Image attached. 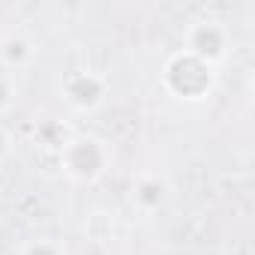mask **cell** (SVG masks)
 <instances>
[{"label":"cell","mask_w":255,"mask_h":255,"mask_svg":"<svg viewBox=\"0 0 255 255\" xmlns=\"http://www.w3.org/2000/svg\"><path fill=\"white\" fill-rule=\"evenodd\" d=\"M6 153V135H3V129H0V156Z\"/></svg>","instance_id":"cell-9"},{"label":"cell","mask_w":255,"mask_h":255,"mask_svg":"<svg viewBox=\"0 0 255 255\" xmlns=\"http://www.w3.org/2000/svg\"><path fill=\"white\" fill-rule=\"evenodd\" d=\"M21 255H66V249H63L57 240L42 237V240H30V243L24 246V252H21Z\"/></svg>","instance_id":"cell-7"},{"label":"cell","mask_w":255,"mask_h":255,"mask_svg":"<svg viewBox=\"0 0 255 255\" xmlns=\"http://www.w3.org/2000/svg\"><path fill=\"white\" fill-rule=\"evenodd\" d=\"M0 57H3L6 66H15V69H18V66L30 63L33 48H30V42L21 39V36H6L3 42H0Z\"/></svg>","instance_id":"cell-5"},{"label":"cell","mask_w":255,"mask_h":255,"mask_svg":"<svg viewBox=\"0 0 255 255\" xmlns=\"http://www.w3.org/2000/svg\"><path fill=\"white\" fill-rule=\"evenodd\" d=\"M9 99H12V84H9L6 75H0V108H6Z\"/></svg>","instance_id":"cell-8"},{"label":"cell","mask_w":255,"mask_h":255,"mask_svg":"<svg viewBox=\"0 0 255 255\" xmlns=\"http://www.w3.org/2000/svg\"><path fill=\"white\" fill-rule=\"evenodd\" d=\"M60 159L66 165V171L78 180H93L105 171L108 162V150L102 147V141L96 138H72L66 141V147L60 150Z\"/></svg>","instance_id":"cell-2"},{"label":"cell","mask_w":255,"mask_h":255,"mask_svg":"<svg viewBox=\"0 0 255 255\" xmlns=\"http://www.w3.org/2000/svg\"><path fill=\"white\" fill-rule=\"evenodd\" d=\"M135 201H138L141 207H147V210L159 207V204L165 201V183L156 180V177H144V180L135 186Z\"/></svg>","instance_id":"cell-6"},{"label":"cell","mask_w":255,"mask_h":255,"mask_svg":"<svg viewBox=\"0 0 255 255\" xmlns=\"http://www.w3.org/2000/svg\"><path fill=\"white\" fill-rule=\"evenodd\" d=\"M186 54H192L195 60L213 66L225 57L228 51V30L219 21H198L195 27H189L186 33Z\"/></svg>","instance_id":"cell-3"},{"label":"cell","mask_w":255,"mask_h":255,"mask_svg":"<svg viewBox=\"0 0 255 255\" xmlns=\"http://www.w3.org/2000/svg\"><path fill=\"white\" fill-rule=\"evenodd\" d=\"M63 93H66V102L78 111H87V108H96L105 96V81L93 72H72L66 75L63 81Z\"/></svg>","instance_id":"cell-4"},{"label":"cell","mask_w":255,"mask_h":255,"mask_svg":"<svg viewBox=\"0 0 255 255\" xmlns=\"http://www.w3.org/2000/svg\"><path fill=\"white\" fill-rule=\"evenodd\" d=\"M213 84V66L195 60L192 54L180 51L165 66V87L180 99H201Z\"/></svg>","instance_id":"cell-1"}]
</instances>
